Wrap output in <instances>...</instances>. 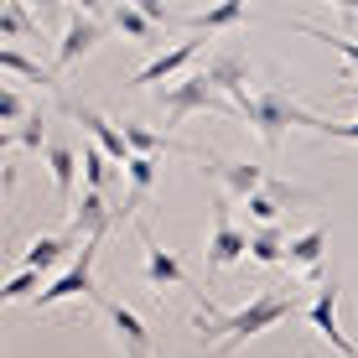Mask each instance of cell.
Wrapping results in <instances>:
<instances>
[{"label": "cell", "mask_w": 358, "mask_h": 358, "mask_svg": "<svg viewBox=\"0 0 358 358\" xmlns=\"http://www.w3.org/2000/svg\"><path fill=\"white\" fill-rule=\"evenodd\" d=\"M135 234H141V244H145V286H171V291H192V280H187V270H182V260L166 250V244H156V234L145 229V224H135ZM197 296V291H192Z\"/></svg>", "instance_id": "7c38bea8"}, {"label": "cell", "mask_w": 358, "mask_h": 358, "mask_svg": "<svg viewBox=\"0 0 358 358\" xmlns=\"http://www.w3.org/2000/svg\"><path fill=\"white\" fill-rule=\"evenodd\" d=\"M343 94H348V99H358V83H353V89H343Z\"/></svg>", "instance_id": "f546056e"}, {"label": "cell", "mask_w": 358, "mask_h": 358, "mask_svg": "<svg viewBox=\"0 0 358 358\" xmlns=\"http://www.w3.org/2000/svg\"><path fill=\"white\" fill-rule=\"evenodd\" d=\"M42 130H47V120H42V104H36L27 125H16V130L6 135V151H47V145H42Z\"/></svg>", "instance_id": "d4e9b609"}, {"label": "cell", "mask_w": 358, "mask_h": 358, "mask_svg": "<svg viewBox=\"0 0 358 358\" xmlns=\"http://www.w3.org/2000/svg\"><path fill=\"white\" fill-rule=\"evenodd\" d=\"M47 166H52V187H57V203H68V197H73V182H78V166H83V156L73 151V145L52 141V145H47Z\"/></svg>", "instance_id": "ac0fdd59"}, {"label": "cell", "mask_w": 358, "mask_h": 358, "mask_svg": "<svg viewBox=\"0 0 358 358\" xmlns=\"http://www.w3.org/2000/svg\"><path fill=\"white\" fill-rule=\"evenodd\" d=\"M291 312H296V296H291V291H260V296H250L244 306H234V312H218L213 296L197 291V317H192V327L203 332L208 343H218V353H234V348H244L250 338L270 332L275 322H286Z\"/></svg>", "instance_id": "6da1fadb"}, {"label": "cell", "mask_w": 358, "mask_h": 358, "mask_svg": "<svg viewBox=\"0 0 358 358\" xmlns=\"http://www.w3.org/2000/svg\"><path fill=\"white\" fill-rule=\"evenodd\" d=\"M203 47H208L203 36H182V42L171 47V52H156V57H151V63H145V68H135V73H130L125 94H141V89H151V83H162V78H177V73L187 68L192 57L203 52Z\"/></svg>", "instance_id": "30bf717a"}, {"label": "cell", "mask_w": 358, "mask_h": 358, "mask_svg": "<svg viewBox=\"0 0 358 358\" xmlns=\"http://www.w3.org/2000/svg\"><path fill=\"white\" fill-rule=\"evenodd\" d=\"M208 78H213V89H224L229 99H234V109L244 104V99H250V63H244L239 52H234V47H224V52H213L208 57Z\"/></svg>", "instance_id": "4fadbf2b"}, {"label": "cell", "mask_w": 358, "mask_h": 358, "mask_svg": "<svg viewBox=\"0 0 358 358\" xmlns=\"http://www.w3.org/2000/svg\"><path fill=\"white\" fill-rule=\"evenodd\" d=\"M0 120H6V125H27L31 120V104L21 99L16 83H0Z\"/></svg>", "instance_id": "83f0119b"}, {"label": "cell", "mask_w": 358, "mask_h": 358, "mask_svg": "<svg viewBox=\"0 0 358 358\" xmlns=\"http://www.w3.org/2000/svg\"><path fill=\"white\" fill-rule=\"evenodd\" d=\"M296 31H306V36H317V42H327V47H332V52H343V57H348V68H343V78H338V83H348V89H353V83H358V42H353V36H338V31H322V27H312V21H296Z\"/></svg>", "instance_id": "ffe728a7"}, {"label": "cell", "mask_w": 358, "mask_h": 358, "mask_svg": "<svg viewBox=\"0 0 358 358\" xmlns=\"http://www.w3.org/2000/svg\"><path fill=\"white\" fill-rule=\"evenodd\" d=\"M244 255H250V229L234 224V213H229V192H224V187H213V234L203 239L208 275H213V270H224V265H239Z\"/></svg>", "instance_id": "3957f363"}, {"label": "cell", "mask_w": 358, "mask_h": 358, "mask_svg": "<svg viewBox=\"0 0 358 358\" xmlns=\"http://www.w3.org/2000/svg\"><path fill=\"white\" fill-rule=\"evenodd\" d=\"M109 182H115V162H109L94 141H83V187L89 192H109Z\"/></svg>", "instance_id": "7402d4cb"}, {"label": "cell", "mask_w": 358, "mask_h": 358, "mask_svg": "<svg viewBox=\"0 0 358 358\" xmlns=\"http://www.w3.org/2000/svg\"><path fill=\"white\" fill-rule=\"evenodd\" d=\"M115 224H120V213L109 208V197L83 187L78 208H73V218H68V229H73V234H83V239H104V234L115 229Z\"/></svg>", "instance_id": "5bb4252c"}, {"label": "cell", "mask_w": 358, "mask_h": 358, "mask_svg": "<svg viewBox=\"0 0 358 358\" xmlns=\"http://www.w3.org/2000/svg\"><path fill=\"white\" fill-rule=\"evenodd\" d=\"M94 306H99V312H104V322L115 327L120 348H125L130 358H156V338H151V327H145V317L135 312V306L115 301V296H104V291L94 296Z\"/></svg>", "instance_id": "8992f818"}, {"label": "cell", "mask_w": 358, "mask_h": 358, "mask_svg": "<svg viewBox=\"0 0 358 358\" xmlns=\"http://www.w3.org/2000/svg\"><path fill=\"white\" fill-rule=\"evenodd\" d=\"M306 322H312V327H317V338H327L343 358H358V343L338 327V280H322V286H317L312 306H306Z\"/></svg>", "instance_id": "8fae6325"}, {"label": "cell", "mask_w": 358, "mask_h": 358, "mask_svg": "<svg viewBox=\"0 0 358 358\" xmlns=\"http://www.w3.org/2000/svg\"><path fill=\"white\" fill-rule=\"evenodd\" d=\"M63 109H68L73 120H78V125H89L94 145H99V151H104V156H109L115 166H130V156H135V151H130L125 130H120V120H104V115H99L94 104H78V99H63Z\"/></svg>", "instance_id": "9c48e42d"}, {"label": "cell", "mask_w": 358, "mask_h": 358, "mask_svg": "<svg viewBox=\"0 0 358 358\" xmlns=\"http://www.w3.org/2000/svg\"><path fill=\"white\" fill-rule=\"evenodd\" d=\"M244 16H250V6L244 0H224V6H208V10H192V16H182V27L192 36H213V31H229V27H244Z\"/></svg>", "instance_id": "2e32d148"}, {"label": "cell", "mask_w": 358, "mask_h": 358, "mask_svg": "<svg viewBox=\"0 0 358 358\" xmlns=\"http://www.w3.org/2000/svg\"><path fill=\"white\" fill-rule=\"evenodd\" d=\"M120 130H125V141H130V151H135V156H162V151H182V156H192V151H197V145H177V141H166V135L135 125V120H120Z\"/></svg>", "instance_id": "d6986e66"}, {"label": "cell", "mask_w": 358, "mask_h": 358, "mask_svg": "<svg viewBox=\"0 0 358 358\" xmlns=\"http://www.w3.org/2000/svg\"><path fill=\"white\" fill-rule=\"evenodd\" d=\"M73 250H78V234H73V229H63V234H42V239L27 244V255H21V270H42V275H47V270H57Z\"/></svg>", "instance_id": "9a60e30c"}, {"label": "cell", "mask_w": 358, "mask_h": 358, "mask_svg": "<svg viewBox=\"0 0 358 358\" xmlns=\"http://www.w3.org/2000/svg\"><path fill=\"white\" fill-rule=\"evenodd\" d=\"M197 109H224V99H218V89H213V78H208V73H187L182 83H171V89L162 94L166 125H182V120L197 115Z\"/></svg>", "instance_id": "52a82bcc"}, {"label": "cell", "mask_w": 358, "mask_h": 358, "mask_svg": "<svg viewBox=\"0 0 358 358\" xmlns=\"http://www.w3.org/2000/svg\"><path fill=\"white\" fill-rule=\"evenodd\" d=\"M239 115L255 125V135H260L270 151H280L286 130H312V135H322V130H327V120H322V115H312L306 104H296L286 83H265V89H255V94L239 104Z\"/></svg>", "instance_id": "7a4b0ae2"}, {"label": "cell", "mask_w": 358, "mask_h": 358, "mask_svg": "<svg viewBox=\"0 0 358 358\" xmlns=\"http://www.w3.org/2000/svg\"><path fill=\"white\" fill-rule=\"evenodd\" d=\"M192 162H203V171L213 177V187H224L229 197H244V203H250L255 192H265V182H270V171H265V166H255V162H234V156H218L213 145H197Z\"/></svg>", "instance_id": "277c9868"}, {"label": "cell", "mask_w": 358, "mask_h": 358, "mask_svg": "<svg viewBox=\"0 0 358 358\" xmlns=\"http://www.w3.org/2000/svg\"><path fill=\"white\" fill-rule=\"evenodd\" d=\"M250 260L255 265H286V239H280V229H250Z\"/></svg>", "instance_id": "603a6c76"}, {"label": "cell", "mask_w": 358, "mask_h": 358, "mask_svg": "<svg viewBox=\"0 0 358 358\" xmlns=\"http://www.w3.org/2000/svg\"><path fill=\"white\" fill-rule=\"evenodd\" d=\"M99 244L104 239H83V250L73 255V265L63 270V275L52 280V286H47L42 296H36V312H42V306H57V301H73V296H99V286H94V260H99Z\"/></svg>", "instance_id": "5b68a950"}, {"label": "cell", "mask_w": 358, "mask_h": 358, "mask_svg": "<svg viewBox=\"0 0 358 358\" xmlns=\"http://www.w3.org/2000/svg\"><path fill=\"white\" fill-rule=\"evenodd\" d=\"M322 135H332V141H358V120H327Z\"/></svg>", "instance_id": "f1b7e54d"}, {"label": "cell", "mask_w": 358, "mask_h": 358, "mask_svg": "<svg viewBox=\"0 0 358 358\" xmlns=\"http://www.w3.org/2000/svg\"><path fill=\"white\" fill-rule=\"evenodd\" d=\"M0 68L16 73V78H31V83H47V89H57V73H52V68H42L36 57H27L21 47H0Z\"/></svg>", "instance_id": "44dd1931"}, {"label": "cell", "mask_w": 358, "mask_h": 358, "mask_svg": "<svg viewBox=\"0 0 358 358\" xmlns=\"http://www.w3.org/2000/svg\"><path fill=\"white\" fill-rule=\"evenodd\" d=\"M104 42V27H99V6H83V10H68V31L63 42H57V57H52V73H68L78 63L83 52H94V47Z\"/></svg>", "instance_id": "ba28073f"}, {"label": "cell", "mask_w": 358, "mask_h": 358, "mask_svg": "<svg viewBox=\"0 0 358 358\" xmlns=\"http://www.w3.org/2000/svg\"><path fill=\"white\" fill-rule=\"evenodd\" d=\"M322 250H327V224H312L306 234H296V239L286 244V265H291V270H306V275H317Z\"/></svg>", "instance_id": "e0dca14e"}, {"label": "cell", "mask_w": 358, "mask_h": 358, "mask_svg": "<svg viewBox=\"0 0 358 358\" xmlns=\"http://www.w3.org/2000/svg\"><path fill=\"white\" fill-rule=\"evenodd\" d=\"M36 286H42V270H16V275L6 280V291H0V301H36V296H42Z\"/></svg>", "instance_id": "4316f807"}, {"label": "cell", "mask_w": 358, "mask_h": 358, "mask_svg": "<svg viewBox=\"0 0 358 358\" xmlns=\"http://www.w3.org/2000/svg\"><path fill=\"white\" fill-rule=\"evenodd\" d=\"M0 36H42V21H36L21 0H6V6H0Z\"/></svg>", "instance_id": "cb8c5ba5"}, {"label": "cell", "mask_w": 358, "mask_h": 358, "mask_svg": "<svg viewBox=\"0 0 358 358\" xmlns=\"http://www.w3.org/2000/svg\"><path fill=\"white\" fill-rule=\"evenodd\" d=\"M109 21H115L130 42H156V27L141 16V6H115V10H109Z\"/></svg>", "instance_id": "484cf974"}]
</instances>
